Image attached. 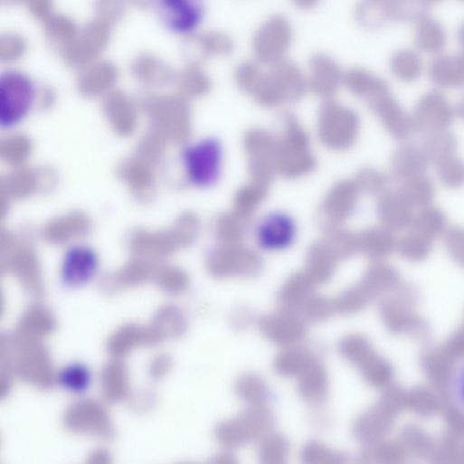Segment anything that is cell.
I'll return each mask as SVG.
<instances>
[{"instance_id": "6da1fadb", "label": "cell", "mask_w": 464, "mask_h": 464, "mask_svg": "<svg viewBox=\"0 0 464 464\" xmlns=\"http://www.w3.org/2000/svg\"><path fill=\"white\" fill-rule=\"evenodd\" d=\"M275 421V414L267 404L249 406L236 416L221 421L215 435L225 448L236 449L270 432Z\"/></svg>"}, {"instance_id": "7a4b0ae2", "label": "cell", "mask_w": 464, "mask_h": 464, "mask_svg": "<svg viewBox=\"0 0 464 464\" xmlns=\"http://www.w3.org/2000/svg\"><path fill=\"white\" fill-rule=\"evenodd\" d=\"M207 267L210 273L218 279H248L261 272L263 260L257 251L243 243L220 245L210 254Z\"/></svg>"}, {"instance_id": "3957f363", "label": "cell", "mask_w": 464, "mask_h": 464, "mask_svg": "<svg viewBox=\"0 0 464 464\" xmlns=\"http://www.w3.org/2000/svg\"><path fill=\"white\" fill-rule=\"evenodd\" d=\"M33 85L21 73L5 74L0 83V124L11 127L24 118L32 106Z\"/></svg>"}, {"instance_id": "277c9868", "label": "cell", "mask_w": 464, "mask_h": 464, "mask_svg": "<svg viewBox=\"0 0 464 464\" xmlns=\"http://www.w3.org/2000/svg\"><path fill=\"white\" fill-rule=\"evenodd\" d=\"M260 334L281 348L302 342L307 335L308 323L297 314L279 308L257 320Z\"/></svg>"}, {"instance_id": "5b68a950", "label": "cell", "mask_w": 464, "mask_h": 464, "mask_svg": "<svg viewBox=\"0 0 464 464\" xmlns=\"http://www.w3.org/2000/svg\"><path fill=\"white\" fill-rule=\"evenodd\" d=\"M220 159V147L213 141H204L188 148L185 163L191 182L199 186L212 185L219 174Z\"/></svg>"}, {"instance_id": "8992f818", "label": "cell", "mask_w": 464, "mask_h": 464, "mask_svg": "<svg viewBox=\"0 0 464 464\" xmlns=\"http://www.w3.org/2000/svg\"><path fill=\"white\" fill-rule=\"evenodd\" d=\"M99 270L98 253L86 245L72 246L65 253L61 275L63 283L71 288H80L94 279Z\"/></svg>"}, {"instance_id": "52a82bcc", "label": "cell", "mask_w": 464, "mask_h": 464, "mask_svg": "<svg viewBox=\"0 0 464 464\" xmlns=\"http://www.w3.org/2000/svg\"><path fill=\"white\" fill-rule=\"evenodd\" d=\"M297 228L288 214L277 213L264 218L257 228L259 245L268 251H281L295 241Z\"/></svg>"}, {"instance_id": "ba28073f", "label": "cell", "mask_w": 464, "mask_h": 464, "mask_svg": "<svg viewBox=\"0 0 464 464\" xmlns=\"http://www.w3.org/2000/svg\"><path fill=\"white\" fill-rule=\"evenodd\" d=\"M357 198L355 186L345 184L333 189L325 199L321 210V221L327 229L341 227L352 213Z\"/></svg>"}, {"instance_id": "9c48e42d", "label": "cell", "mask_w": 464, "mask_h": 464, "mask_svg": "<svg viewBox=\"0 0 464 464\" xmlns=\"http://www.w3.org/2000/svg\"><path fill=\"white\" fill-rule=\"evenodd\" d=\"M451 110L440 94L429 93L418 103L412 124L418 128L440 132L450 122Z\"/></svg>"}, {"instance_id": "30bf717a", "label": "cell", "mask_w": 464, "mask_h": 464, "mask_svg": "<svg viewBox=\"0 0 464 464\" xmlns=\"http://www.w3.org/2000/svg\"><path fill=\"white\" fill-rule=\"evenodd\" d=\"M298 392L308 404L325 402L329 393V376L324 364L316 359L298 378Z\"/></svg>"}, {"instance_id": "8fae6325", "label": "cell", "mask_w": 464, "mask_h": 464, "mask_svg": "<svg viewBox=\"0 0 464 464\" xmlns=\"http://www.w3.org/2000/svg\"><path fill=\"white\" fill-rule=\"evenodd\" d=\"M339 264L340 261L321 240L308 249L303 272L317 287L333 278Z\"/></svg>"}, {"instance_id": "7c38bea8", "label": "cell", "mask_w": 464, "mask_h": 464, "mask_svg": "<svg viewBox=\"0 0 464 464\" xmlns=\"http://www.w3.org/2000/svg\"><path fill=\"white\" fill-rule=\"evenodd\" d=\"M316 359L315 352L299 343L281 348L274 359L273 367L280 376L298 378Z\"/></svg>"}, {"instance_id": "4fadbf2b", "label": "cell", "mask_w": 464, "mask_h": 464, "mask_svg": "<svg viewBox=\"0 0 464 464\" xmlns=\"http://www.w3.org/2000/svg\"><path fill=\"white\" fill-rule=\"evenodd\" d=\"M317 286L302 271L291 275L279 293V308L297 313L298 308L316 293Z\"/></svg>"}, {"instance_id": "5bb4252c", "label": "cell", "mask_w": 464, "mask_h": 464, "mask_svg": "<svg viewBox=\"0 0 464 464\" xmlns=\"http://www.w3.org/2000/svg\"><path fill=\"white\" fill-rule=\"evenodd\" d=\"M338 352L346 361L359 368L363 374L378 364L365 338L357 334L344 336L338 343Z\"/></svg>"}, {"instance_id": "9a60e30c", "label": "cell", "mask_w": 464, "mask_h": 464, "mask_svg": "<svg viewBox=\"0 0 464 464\" xmlns=\"http://www.w3.org/2000/svg\"><path fill=\"white\" fill-rule=\"evenodd\" d=\"M165 22L176 32H188L200 21V9L186 0H166L163 4Z\"/></svg>"}, {"instance_id": "2e32d148", "label": "cell", "mask_w": 464, "mask_h": 464, "mask_svg": "<svg viewBox=\"0 0 464 464\" xmlns=\"http://www.w3.org/2000/svg\"><path fill=\"white\" fill-rule=\"evenodd\" d=\"M430 76L441 87H458L464 84V55H446L435 60L430 68Z\"/></svg>"}, {"instance_id": "e0dca14e", "label": "cell", "mask_w": 464, "mask_h": 464, "mask_svg": "<svg viewBox=\"0 0 464 464\" xmlns=\"http://www.w3.org/2000/svg\"><path fill=\"white\" fill-rule=\"evenodd\" d=\"M237 396L248 406L266 405L270 399V389L267 382L259 374L245 373L235 383Z\"/></svg>"}, {"instance_id": "ac0fdd59", "label": "cell", "mask_w": 464, "mask_h": 464, "mask_svg": "<svg viewBox=\"0 0 464 464\" xmlns=\"http://www.w3.org/2000/svg\"><path fill=\"white\" fill-rule=\"evenodd\" d=\"M248 219L234 212L222 215L215 223V236L220 245L233 246L242 244L247 232Z\"/></svg>"}, {"instance_id": "d6986e66", "label": "cell", "mask_w": 464, "mask_h": 464, "mask_svg": "<svg viewBox=\"0 0 464 464\" xmlns=\"http://www.w3.org/2000/svg\"><path fill=\"white\" fill-rule=\"evenodd\" d=\"M289 453V442L279 432H269L259 443L258 459L260 464H286Z\"/></svg>"}, {"instance_id": "ffe728a7", "label": "cell", "mask_w": 464, "mask_h": 464, "mask_svg": "<svg viewBox=\"0 0 464 464\" xmlns=\"http://www.w3.org/2000/svg\"><path fill=\"white\" fill-rule=\"evenodd\" d=\"M299 459L301 464H347L349 462L345 453L334 450L317 440H310L301 448Z\"/></svg>"}, {"instance_id": "44dd1931", "label": "cell", "mask_w": 464, "mask_h": 464, "mask_svg": "<svg viewBox=\"0 0 464 464\" xmlns=\"http://www.w3.org/2000/svg\"><path fill=\"white\" fill-rule=\"evenodd\" d=\"M322 241L340 263L348 260L358 250L357 237L342 227L327 229Z\"/></svg>"}, {"instance_id": "7402d4cb", "label": "cell", "mask_w": 464, "mask_h": 464, "mask_svg": "<svg viewBox=\"0 0 464 464\" xmlns=\"http://www.w3.org/2000/svg\"><path fill=\"white\" fill-rule=\"evenodd\" d=\"M416 45L425 52L437 53L445 45V35L441 26L431 19L421 20L415 33Z\"/></svg>"}, {"instance_id": "603a6c76", "label": "cell", "mask_w": 464, "mask_h": 464, "mask_svg": "<svg viewBox=\"0 0 464 464\" xmlns=\"http://www.w3.org/2000/svg\"><path fill=\"white\" fill-rule=\"evenodd\" d=\"M393 160L396 171L414 175L425 168L429 158L423 149L413 146H405L396 152Z\"/></svg>"}, {"instance_id": "cb8c5ba5", "label": "cell", "mask_w": 464, "mask_h": 464, "mask_svg": "<svg viewBox=\"0 0 464 464\" xmlns=\"http://www.w3.org/2000/svg\"><path fill=\"white\" fill-rule=\"evenodd\" d=\"M333 313H335L333 300L316 292L296 314L307 323H317L327 319Z\"/></svg>"}, {"instance_id": "d4e9b609", "label": "cell", "mask_w": 464, "mask_h": 464, "mask_svg": "<svg viewBox=\"0 0 464 464\" xmlns=\"http://www.w3.org/2000/svg\"><path fill=\"white\" fill-rule=\"evenodd\" d=\"M368 296L362 285L346 289L333 300L335 313L343 316L355 314L365 306Z\"/></svg>"}, {"instance_id": "484cf974", "label": "cell", "mask_w": 464, "mask_h": 464, "mask_svg": "<svg viewBox=\"0 0 464 464\" xmlns=\"http://www.w3.org/2000/svg\"><path fill=\"white\" fill-rule=\"evenodd\" d=\"M266 195L261 185L243 188L236 195L234 201V213L248 219L256 212Z\"/></svg>"}, {"instance_id": "4316f807", "label": "cell", "mask_w": 464, "mask_h": 464, "mask_svg": "<svg viewBox=\"0 0 464 464\" xmlns=\"http://www.w3.org/2000/svg\"><path fill=\"white\" fill-rule=\"evenodd\" d=\"M446 395L450 405L464 415V360L450 372L446 383Z\"/></svg>"}, {"instance_id": "83f0119b", "label": "cell", "mask_w": 464, "mask_h": 464, "mask_svg": "<svg viewBox=\"0 0 464 464\" xmlns=\"http://www.w3.org/2000/svg\"><path fill=\"white\" fill-rule=\"evenodd\" d=\"M392 69L399 79L410 81L416 79L420 74L421 62L415 52L404 50L396 53L393 58Z\"/></svg>"}, {"instance_id": "f1b7e54d", "label": "cell", "mask_w": 464, "mask_h": 464, "mask_svg": "<svg viewBox=\"0 0 464 464\" xmlns=\"http://www.w3.org/2000/svg\"><path fill=\"white\" fill-rule=\"evenodd\" d=\"M455 149V140L449 134L435 132L424 146V152L429 159L439 161L452 156Z\"/></svg>"}, {"instance_id": "f546056e", "label": "cell", "mask_w": 464, "mask_h": 464, "mask_svg": "<svg viewBox=\"0 0 464 464\" xmlns=\"http://www.w3.org/2000/svg\"><path fill=\"white\" fill-rule=\"evenodd\" d=\"M438 171L441 178L448 181L464 179V162L453 156L438 162Z\"/></svg>"}, {"instance_id": "4dcf8cb0", "label": "cell", "mask_w": 464, "mask_h": 464, "mask_svg": "<svg viewBox=\"0 0 464 464\" xmlns=\"http://www.w3.org/2000/svg\"><path fill=\"white\" fill-rule=\"evenodd\" d=\"M255 322L257 323V320L253 313L248 308H237L231 315V323L237 330H246Z\"/></svg>"}, {"instance_id": "1f68e13d", "label": "cell", "mask_w": 464, "mask_h": 464, "mask_svg": "<svg viewBox=\"0 0 464 464\" xmlns=\"http://www.w3.org/2000/svg\"><path fill=\"white\" fill-rule=\"evenodd\" d=\"M211 464H240V462L233 452L224 450L214 456Z\"/></svg>"}, {"instance_id": "d6a6232c", "label": "cell", "mask_w": 464, "mask_h": 464, "mask_svg": "<svg viewBox=\"0 0 464 464\" xmlns=\"http://www.w3.org/2000/svg\"><path fill=\"white\" fill-rule=\"evenodd\" d=\"M458 37H459V44L464 51V24L459 31Z\"/></svg>"}, {"instance_id": "836d02e7", "label": "cell", "mask_w": 464, "mask_h": 464, "mask_svg": "<svg viewBox=\"0 0 464 464\" xmlns=\"http://www.w3.org/2000/svg\"><path fill=\"white\" fill-rule=\"evenodd\" d=\"M458 113L461 118H464V99L459 106Z\"/></svg>"}, {"instance_id": "e575fe53", "label": "cell", "mask_w": 464, "mask_h": 464, "mask_svg": "<svg viewBox=\"0 0 464 464\" xmlns=\"http://www.w3.org/2000/svg\"><path fill=\"white\" fill-rule=\"evenodd\" d=\"M287 464V463H286Z\"/></svg>"}]
</instances>
